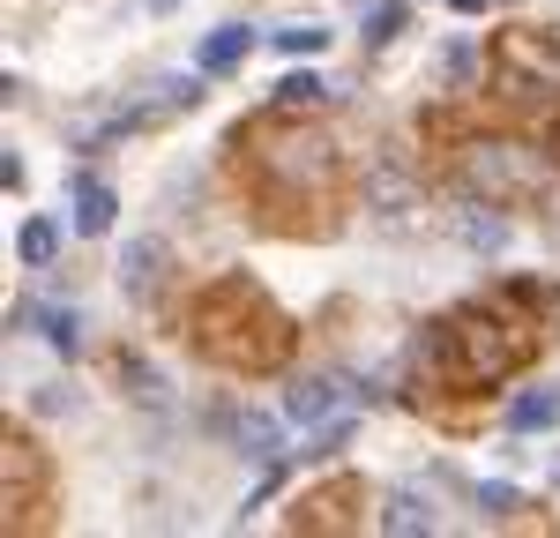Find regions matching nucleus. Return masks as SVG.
<instances>
[{"label":"nucleus","mask_w":560,"mask_h":538,"mask_svg":"<svg viewBox=\"0 0 560 538\" xmlns=\"http://www.w3.org/2000/svg\"><path fill=\"white\" fill-rule=\"evenodd\" d=\"M45 411V419H52V411H75V389H38V397H31Z\"/></svg>","instance_id":"obj_25"},{"label":"nucleus","mask_w":560,"mask_h":538,"mask_svg":"<svg viewBox=\"0 0 560 538\" xmlns=\"http://www.w3.org/2000/svg\"><path fill=\"white\" fill-rule=\"evenodd\" d=\"M337 404H345V374H306L300 389L284 397V419H292V426H322Z\"/></svg>","instance_id":"obj_10"},{"label":"nucleus","mask_w":560,"mask_h":538,"mask_svg":"<svg viewBox=\"0 0 560 538\" xmlns=\"http://www.w3.org/2000/svg\"><path fill=\"white\" fill-rule=\"evenodd\" d=\"M345 442H351V419H322V426H314V442H306V456H314V464H329Z\"/></svg>","instance_id":"obj_21"},{"label":"nucleus","mask_w":560,"mask_h":538,"mask_svg":"<svg viewBox=\"0 0 560 538\" xmlns=\"http://www.w3.org/2000/svg\"><path fill=\"white\" fill-rule=\"evenodd\" d=\"M530 352H538V321H523L509 307H486V300L427 321V337H419V366H427L441 389H456V397L501 389L509 374L530 366Z\"/></svg>","instance_id":"obj_2"},{"label":"nucleus","mask_w":560,"mask_h":538,"mask_svg":"<svg viewBox=\"0 0 560 538\" xmlns=\"http://www.w3.org/2000/svg\"><path fill=\"white\" fill-rule=\"evenodd\" d=\"M329 45V31H314V23H300V31H277V52H292V60H314Z\"/></svg>","instance_id":"obj_23"},{"label":"nucleus","mask_w":560,"mask_h":538,"mask_svg":"<svg viewBox=\"0 0 560 538\" xmlns=\"http://www.w3.org/2000/svg\"><path fill=\"white\" fill-rule=\"evenodd\" d=\"M179 337L210 359V366H224V374H277V366L292 359V344H300L292 314L277 307L255 277H240V269H232V277H210V284L187 300Z\"/></svg>","instance_id":"obj_1"},{"label":"nucleus","mask_w":560,"mask_h":538,"mask_svg":"<svg viewBox=\"0 0 560 538\" xmlns=\"http://www.w3.org/2000/svg\"><path fill=\"white\" fill-rule=\"evenodd\" d=\"M359 501H366V487L359 479H329V487L300 493V531H359Z\"/></svg>","instance_id":"obj_8"},{"label":"nucleus","mask_w":560,"mask_h":538,"mask_svg":"<svg viewBox=\"0 0 560 538\" xmlns=\"http://www.w3.org/2000/svg\"><path fill=\"white\" fill-rule=\"evenodd\" d=\"M560 419V389L546 382V389H523L516 404H509V434H546Z\"/></svg>","instance_id":"obj_15"},{"label":"nucleus","mask_w":560,"mask_h":538,"mask_svg":"<svg viewBox=\"0 0 560 538\" xmlns=\"http://www.w3.org/2000/svg\"><path fill=\"white\" fill-rule=\"evenodd\" d=\"M45 493H52V456L31 434H0V501H8V524H38Z\"/></svg>","instance_id":"obj_6"},{"label":"nucleus","mask_w":560,"mask_h":538,"mask_svg":"<svg viewBox=\"0 0 560 538\" xmlns=\"http://www.w3.org/2000/svg\"><path fill=\"white\" fill-rule=\"evenodd\" d=\"M448 8H456V15H486V0H448Z\"/></svg>","instance_id":"obj_26"},{"label":"nucleus","mask_w":560,"mask_h":538,"mask_svg":"<svg viewBox=\"0 0 560 538\" xmlns=\"http://www.w3.org/2000/svg\"><path fill=\"white\" fill-rule=\"evenodd\" d=\"M404 31V0H382V8H366V45H388Z\"/></svg>","instance_id":"obj_22"},{"label":"nucleus","mask_w":560,"mask_h":538,"mask_svg":"<svg viewBox=\"0 0 560 538\" xmlns=\"http://www.w3.org/2000/svg\"><path fill=\"white\" fill-rule=\"evenodd\" d=\"M38 321H45V344H52L60 359H75V352H83V314H75V307H45Z\"/></svg>","instance_id":"obj_19"},{"label":"nucleus","mask_w":560,"mask_h":538,"mask_svg":"<svg viewBox=\"0 0 560 538\" xmlns=\"http://www.w3.org/2000/svg\"><path fill=\"white\" fill-rule=\"evenodd\" d=\"M232 442H240L247 464H277V419H269V411H247V419L232 426Z\"/></svg>","instance_id":"obj_16"},{"label":"nucleus","mask_w":560,"mask_h":538,"mask_svg":"<svg viewBox=\"0 0 560 538\" xmlns=\"http://www.w3.org/2000/svg\"><path fill=\"white\" fill-rule=\"evenodd\" d=\"M277 105H284V113H322V105H329V83H322L314 68H292V75L277 83Z\"/></svg>","instance_id":"obj_18"},{"label":"nucleus","mask_w":560,"mask_h":538,"mask_svg":"<svg viewBox=\"0 0 560 538\" xmlns=\"http://www.w3.org/2000/svg\"><path fill=\"white\" fill-rule=\"evenodd\" d=\"M165 284H173V247H165L158 232L128 239V247H120V292H128L135 307H150Z\"/></svg>","instance_id":"obj_7"},{"label":"nucleus","mask_w":560,"mask_h":538,"mask_svg":"<svg viewBox=\"0 0 560 538\" xmlns=\"http://www.w3.org/2000/svg\"><path fill=\"white\" fill-rule=\"evenodd\" d=\"M456 239H464V247H471V255H501V247H509V218H501V210H493V202H464V210H456Z\"/></svg>","instance_id":"obj_11"},{"label":"nucleus","mask_w":560,"mask_h":538,"mask_svg":"<svg viewBox=\"0 0 560 538\" xmlns=\"http://www.w3.org/2000/svg\"><path fill=\"white\" fill-rule=\"evenodd\" d=\"M150 8H158V15H165V8H179V0H150Z\"/></svg>","instance_id":"obj_27"},{"label":"nucleus","mask_w":560,"mask_h":538,"mask_svg":"<svg viewBox=\"0 0 560 538\" xmlns=\"http://www.w3.org/2000/svg\"><path fill=\"white\" fill-rule=\"evenodd\" d=\"M52 255H60V224H52V218H31L23 232H15V262H23V269H45Z\"/></svg>","instance_id":"obj_17"},{"label":"nucleus","mask_w":560,"mask_h":538,"mask_svg":"<svg viewBox=\"0 0 560 538\" xmlns=\"http://www.w3.org/2000/svg\"><path fill=\"white\" fill-rule=\"evenodd\" d=\"M478 508H486V516H516V508H523V493L509 487V479H493V487H478Z\"/></svg>","instance_id":"obj_24"},{"label":"nucleus","mask_w":560,"mask_h":538,"mask_svg":"<svg viewBox=\"0 0 560 538\" xmlns=\"http://www.w3.org/2000/svg\"><path fill=\"white\" fill-rule=\"evenodd\" d=\"M456 179H464V195L493 202V210H530L553 195V165L530 142H501V134H471L456 150Z\"/></svg>","instance_id":"obj_4"},{"label":"nucleus","mask_w":560,"mask_h":538,"mask_svg":"<svg viewBox=\"0 0 560 538\" xmlns=\"http://www.w3.org/2000/svg\"><path fill=\"white\" fill-rule=\"evenodd\" d=\"M113 210H120V195L105 187V179H75V232L83 239H97V232H113Z\"/></svg>","instance_id":"obj_13"},{"label":"nucleus","mask_w":560,"mask_h":538,"mask_svg":"<svg viewBox=\"0 0 560 538\" xmlns=\"http://www.w3.org/2000/svg\"><path fill=\"white\" fill-rule=\"evenodd\" d=\"M486 75H493L501 105H560V38L530 31V23H509L486 45Z\"/></svg>","instance_id":"obj_5"},{"label":"nucleus","mask_w":560,"mask_h":538,"mask_svg":"<svg viewBox=\"0 0 560 538\" xmlns=\"http://www.w3.org/2000/svg\"><path fill=\"white\" fill-rule=\"evenodd\" d=\"M232 142L247 150V173H255L261 202H277V210H306V202H322L337 187V142L322 128H300L284 105L269 120H255V128H240Z\"/></svg>","instance_id":"obj_3"},{"label":"nucleus","mask_w":560,"mask_h":538,"mask_svg":"<svg viewBox=\"0 0 560 538\" xmlns=\"http://www.w3.org/2000/svg\"><path fill=\"white\" fill-rule=\"evenodd\" d=\"M366 210L374 218H404V210H419V179H411V165L388 150V157H374V173H366Z\"/></svg>","instance_id":"obj_9"},{"label":"nucleus","mask_w":560,"mask_h":538,"mask_svg":"<svg viewBox=\"0 0 560 538\" xmlns=\"http://www.w3.org/2000/svg\"><path fill=\"white\" fill-rule=\"evenodd\" d=\"M240 60H247V23H217L210 38H202V52H195L202 75H232Z\"/></svg>","instance_id":"obj_14"},{"label":"nucleus","mask_w":560,"mask_h":538,"mask_svg":"<svg viewBox=\"0 0 560 538\" xmlns=\"http://www.w3.org/2000/svg\"><path fill=\"white\" fill-rule=\"evenodd\" d=\"M388 538H427L441 516H433V501H419V493H388L382 501V516H374Z\"/></svg>","instance_id":"obj_12"},{"label":"nucleus","mask_w":560,"mask_h":538,"mask_svg":"<svg viewBox=\"0 0 560 538\" xmlns=\"http://www.w3.org/2000/svg\"><path fill=\"white\" fill-rule=\"evenodd\" d=\"M120 382H128V389L150 404V411L165 404V382H158V366H150V359H120Z\"/></svg>","instance_id":"obj_20"}]
</instances>
